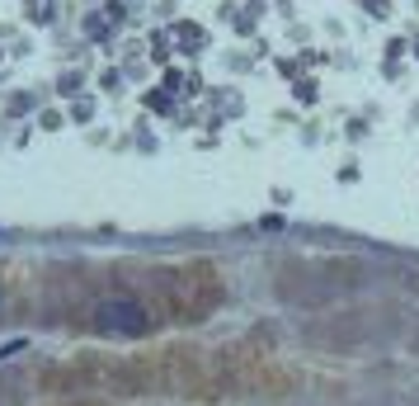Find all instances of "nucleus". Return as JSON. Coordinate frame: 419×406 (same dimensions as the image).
Instances as JSON below:
<instances>
[{"label":"nucleus","instance_id":"1","mask_svg":"<svg viewBox=\"0 0 419 406\" xmlns=\"http://www.w3.org/2000/svg\"><path fill=\"white\" fill-rule=\"evenodd\" d=\"M278 373L260 350H193V345H165V350L137 354H85L76 364L52 369L43 387L66 392H113V397H193V402H222V397H255L273 387Z\"/></svg>","mask_w":419,"mask_h":406},{"label":"nucleus","instance_id":"3","mask_svg":"<svg viewBox=\"0 0 419 406\" xmlns=\"http://www.w3.org/2000/svg\"><path fill=\"white\" fill-rule=\"evenodd\" d=\"M52 406H118V402H104V397H57Z\"/></svg>","mask_w":419,"mask_h":406},{"label":"nucleus","instance_id":"2","mask_svg":"<svg viewBox=\"0 0 419 406\" xmlns=\"http://www.w3.org/2000/svg\"><path fill=\"white\" fill-rule=\"evenodd\" d=\"M66 326L113 340H137L165 326H198L226 298L222 270L212 260L175 265H113L99 279H76Z\"/></svg>","mask_w":419,"mask_h":406}]
</instances>
